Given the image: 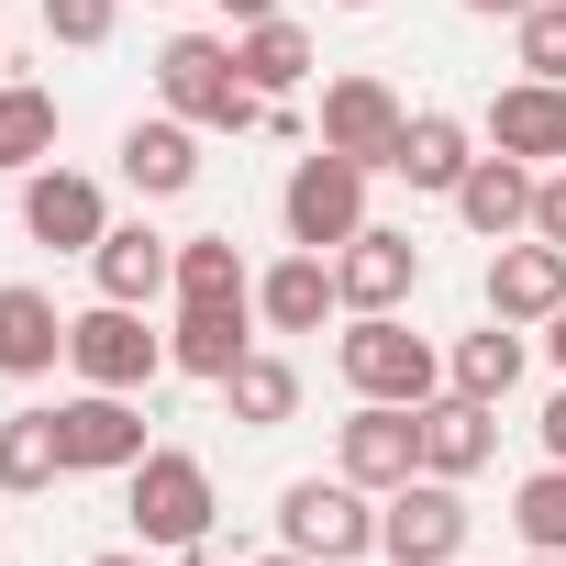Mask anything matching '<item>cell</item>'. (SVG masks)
<instances>
[{"instance_id": "29", "label": "cell", "mask_w": 566, "mask_h": 566, "mask_svg": "<svg viewBox=\"0 0 566 566\" xmlns=\"http://www.w3.org/2000/svg\"><path fill=\"white\" fill-rule=\"evenodd\" d=\"M511 533H522L533 555H566V467H555V455L511 489Z\"/></svg>"}, {"instance_id": "4", "label": "cell", "mask_w": 566, "mask_h": 566, "mask_svg": "<svg viewBox=\"0 0 566 566\" xmlns=\"http://www.w3.org/2000/svg\"><path fill=\"white\" fill-rule=\"evenodd\" d=\"M123 489H134V533H145V544H167V555L211 544V522H222V500H211V467H200L189 444H145V467H134Z\"/></svg>"}, {"instance_id": "35", "label": "cell", "mask_w": 566, "mask_h": 566, "mask_svg": "<svg viewBox=\"0 0 566 566\" xmlns=\"http://www.w3.org/2000/svg\"><path fill=\"white\" fill-rule=\"evenodd\" d=\"M222 12H233V34H244V23H277V0H222Z\"/></svg>"}, {"instance_id": "23", "label": "cell", "mask_w": 566, "mask_h": 566, "mask_svg": "<svg viewBox=\"0 0 566 566\" xmlns=\"http://www.w3.org/2000/svg\"><path fill=\"white\" fill-rule=\"evenodd\" d=\"M522 356H533V345H522V323H500V312H489V323L444 356V389H467V400H489V411H500V400L522 389Z\"/></svg>"}, {"instance_id": "19", "label": "cell", "mask_w": 566, "mask_h": 566, "mask_svg": "<svg viewBox=\"0 0 566 566\" xmlns=\"http://www.w3.org/2000/svg\"><path fill=\"white\" fill-rule=\"evenodd\" d=\"M255 356V301H200V312H178V334H167V367H189V378H233Z\"/></svg>"}, {"instance_id": "38", "label": "cell", "mask_w": 566, "mask_h": 566, "mask_svg": "<svg viewBox=\"0 0 566 566\" xmlns=\"http://www.w3.org/2000/svg\"><path fill=\"white\" fill-rule=\"evenodd\" d=\"M90 566H145V555H90Z\"/></svg>"}, {"instance_id": "21", "label": "cell", "mask_w": 566, "mask_h": 566, "mask_svg": "<svg viewBox=\"0 0 566 566\" xmlns=\"http://www.w3.org/2000/svg\"><path fill=\"white\" fill-rule=\"evenodd\" d=\"M467 167H478V134H467L455 112H411L400 145H389V178H411V189H433V200H455Z\"/></svg>"}, {"instance_id": "12", "label": "cell", "mask_w": 566, "mask_h": 566, "mask_svg": "<svg viewBox=\"0 0 566 566\" xmlns=\"http://www.w3.org/2000/svg\"><path fill=\"white\" fill-rule=\"evenodd\" d=\"M489 312L500 323H555L566 312V244H544V233L489 244Z\"/></svg>"}, {"instance_id": "41", "label": "cell", "mask_w": 566, "mask_h": 566, "mask_svg": "<svg viewBox=\"0 0 566 566\" xmlns=\"http://www.w3.org/2000/svg\"><path fill=\"white\" fill-rule=\"evenodd\" d=\"M356 566H389V555H356Z\"/></svg>"}, {"instance_id": "7", "label": "cell", "mask_w": 566, "mask_h": 566, "mask_svg": "<svg viewBox=\"0 0 566 566\" xmlns=\"http://www.w3.org/2000/svg\"><path fill=\"white\" fill-rule=\"evenodd\" d=\"M467 489L455 478H411V489H389L378 500V555L389 566H455L467 555Z\"/></svg>"}, {"instance_id": "9", "label": "cell", "mask_w": 566, "mask_h": 566, "mask_svg": "<svg viewBox=\"0 0 566 566\" xmlns=\"http://www.w3.org/2000/svg\"><path fill=\"white\" fill-rule=\"evenodd\" d=\"M334 467H345L367 500L411 489V478H422V411H400V400H356V422H334Z\"/></svg>"}, {"instance_id": "27", "label": "cell", "mask_w": 566, "mask_h": 566, "mask_svg": "<svg viewBox=\"0 0 566 566\" xmlns=\"http://www.w3.org/2000/svg\"><path fill=\"white\" fill-rule=\"evenodd\" d=\"M222 400H233V422H244V433H277V422H290V411H301V367L255 345V356H244V367L222 378Z\"/></svg>"}, {"instance_id": "15", "label": "cell", "mask_w": 566, "mask_h": 566, "mask_svg": "<svg viewBox=\"0 0 566 566\" xmlns=\"http://www.w3.org/2000/svg\"><path fill=\"white\" fill-rule=\"evenodd\" d=\"M489 145L522 167H566V78H511L489 101Z\"/></svg>"}, {"instance_id": "39", "label": "cell", "mask_w": 566, "mask_h": 566, "mask_svg": "<svg viewBox=\"0 0 566 566\" xmlns=\"http://www.w3.org/2000/svg\"><path fill=\"white\" fill-rule=\"evenodd\" d=\"M334 12H378V0H334Z\"/></svg>"}, {"instance_id": "14", "label": "cell", "mask_w": 566, "mask_h": 566, "mask_svg": "<svg viewBox=\"0 0 566 566\" xmlns=\"http://www.w3.org/2000/svg\"><path fill=\"white\" fill-rule=\"evenodd\" d=\"M533 178H544V167H522V156H500V145H489V156L455 178V222H467L478 244H511V233H533Z\"/></svg>"}, {"instance_id": "16", "label": "cell", "mask_w": 566, "mask_h": 566, "mask_svg": "<svg viewBox=\"0 0 566 566\" xmlns=\"http://www.w3.org/2000/svg\"><path fill=\"white\" fill-rule=\"evenodd\" d=\"M323 312H345V290H334V255H312V244H290L266 277H255V323L266 334H323Z\"/></svg>"}, {"instance_id": "36", "label": "cell", "mask_w": 566, "mask_h": 566, "mask_svg": "<svg viewBox=\"0 0 566 566\" xmlns=\"http://www.w3.org/2000/svg\"><path fill=\"white\" fill-rule=\"evenodd\" d=\"M544 345H555V367H566V312H555V323H544Z\"/></svg>"}, {"instance_id": "13", "label": "cell", "mask_w": 566, "mask_h": 566, "mask_svg": "<svg viewBox=\"0 0 566 566\" xmlns=\"http://www.w3.org/2000/svg\"><path fill=\"white\" fill-rule=\"evenodd\" d=\"M400 123H411V112H400V90H389V78H367V67L323 90V145H334V156H356V167H389Z\"/></svg>"}, {"instance_id": "8", "label": "cell", "mask_w": 566, "mask_h": 566, "mask_svg": "<svg viewBox=\"0 0 566 566\" xmlns=\"http://www.w3.org/2000/svg\"><path fill=\"white\" fill-rule=\"evenodd\" d=\"M56 444H67V478H134V467H145V411H134V389H78V400H56Z\"/></svg>"}, {"instance_id": "33", "label": "cell", "mask_w": 566, "mask_h": 566, "mask_svg": "<svg viewBox=\"0 0 566 566\" xmlns=\"http://www.w3.org/2000/svg\"><path fill=\"white\" fill-rule=\"evenodd\" d=\"M533 433H544V455H555V467H566V389H555V400H544V422H533Z\"/></svg>"}, {"instance_id": "5", "label": "cell", "mask_w": 566, "mask_h": 566, "mask_svg": "<svg viewBox=\"0 0 566 566\" xmlns=\"http://www.w3.org/2000/svg\"><path fill=\"white\" fill-rule=\"evenodd\" d=\"M367 178H378V167H356V156L312 145V156L290 167V189H277V222H290V244L334 255L345 233H367Z\"/></svg>"}, {"instance_id": "25", "label": "cell", "mask_w": 566, "mask_h": 566, "mask_svg": "<svg viewBox=\"0 0 566 566\" xmlns=\"http://www.w3.org/2000/svg\"><path fill=\"white\" fill-rule=\"evenodd\" d=\"M233 67H244L266 101H290V90L312 78V34H301L290 12H277V23H244V34H233Z\"/></svg>"}, {"instance_id": "30", "label": "cell", "mask_w": 566, "mask_h": 566, "mask_svg": "<svg viewBox=\"0 0 566 566\" xmlns=\"http://www.w3.org/2000/svg\"><path fill=\"white\" fill-rule=\"evenodd\" d=\"M511 45H522V78H566V0H533L511 23Z\"/></svg>"}, {"instance_id": "40", "label": "cell", "mask_w": 566, "mask_h": 566, "mask_svg": "<svg viewBox=\"0 0 566 566\" xmlns=\"http://www.w3.org/2000/svg\"><path fill=\"white\" fill-rule=\"evenodd\" d=\"M522 566H566V555H522Z\"/></svg>"}, {"instance_id": "37", "label": "cell", "mask_w": 566, "mask_h": 566, "mask_svg": "<svg viewBox=\"0 0 566 566\" xmlns=\"http://www.w3.org/2000/svg\"><path fill=\"white\" fill-rule=\"evenodd\" d=\"M255 566H312V555H290V544H277V555H255Z\"/></svg>"}, {"instance_id": "43", "label": "cell", "mask_w": 566, "mask_h": 566, "mask_svg": "<svg viewBox=\"0 0 566 566\" xmlns=\"http://www.w3.org/2000/svg\"><path fill=\"white\" fill-rule=\"evenodd\" d=\"M455 566H467V555H455Z\"/></svg>"}, {"instance_id": "2", "label": "cell", "mask_w": 566, "mask_h": 566, "mask_svg": "<svg viewBox=\"0 0 566 566\" xmlns=\"http://www.w3.org/2000/svg\"><path fill=\"white\" fill-rule=\"evenodd\" d=\"M334 367H345V389H356V400H400V411L444 400V356H433L400 312H356V323H345V345H334Z\"/></svg>"}, {"instance_id": "6", "label": "cell", "mask_w": 566, "mask_h": 566, "mask_svg": "<svg viewBox=\"0 0 566 566\" xmlns=\"http://www.w3.org/2000/svg\"><path fill=\"white\" fill-rule=\"evenodd\" d=\"M67 367H78V389H145L167 367V334H145L134 301H90V312H67Z\"/></svg>"}, {"instance_id": "26", "label": "cell", "mask_w": 566, "mask_h": 566, "mask_svg": "<svg viewBox=\"0 0 566 566\" xmlns=\"http://www.w3.org/2000/svg\"><path fill=\"white\" fill-rule=\"evenodd\" d=\"M167 301H178V312H200V301H255L233 233H178V290H167Z\"/></svg>"}, {"instance_id": "28", "label": "cell", "mask_w": 566, "mask_h": 566, "mask_svg": "<svg viewBox=\"0 0 566 566\" xmlns=\"http://www.w3.org/2000/svg\"><path fill=\"white\" fill-rule=\"evenodd\" d=\"M56 478H67L56 411H12V422H0V489H12V500H34V489H56Z\"/></svg>"}, {"instance_id": "10", "label": "cell", "mask_w": 566, "mask_h": 566, "mask_svg": "<svg viewBox=\"0 0 566 566\" xmlns=\"http://www.w3.org/2000/svg\"><path fill=\"white\" fill-rule=\"evenodd\" d=\"M334 290H345V312H400V301L422 290V244H411L400 222L345 233V244H334Z\"/></svg>"}, {"instance_id": "20", "label": "cell", "mask_w": 566, "mask_h": 566, "mask_svg": "<svg viewBox=\"0 0 566 566\" xmlns=\"http://www.w3.org/2000/svg\"><path fill=\"white\" fill-rule=\"evenodd\" d=\"M123 178L145 189V200H178L189 178H200V123H178V112H156V123H123Z\"/></svg>"}, {"instance_id": "31", "label": "cell", "mask_w": 566, "mask_h": 566, "mask_svg": "<svg viewBox=\"0 0 566 566\" xmlns=\"http://www.w3.org/2000/svg\"><path fill=\"white\" fill-rule=\"evenodd\" d=\"M112 23H123V0H45L56 45H112Z\"/></svg>"}, {"instance_id": "42", "label": "cell", "mask_w": 566, "mask_h": 566, "mask_svg": "<svg viewBox=\"0 0 566 566\" xmlns=\"http://www.w3.org/2000/svg\"><path fill=\"white\" fill-rule=\"evenodd\" d=\"M0 67H12V45H0Z\"/></svg>"}, {"instance_id": "3", "label": "cell", "mask_w": 566, "mask_h": 566, "mask_svg": "<svg viewBox=\"0 0 566 566\" xmlns=\"http://www.w3.org/2000/svg\"><path fill=\"white\" fill-rule=\"evenodd\" d=\"M277 544L312 555V566H356V555H378V511H367V489L345 467L334 478H290L277 489Z\"/></svg>"}, {"instance_id": "24", "label": "cell", "mask_w": 566, "mask_h": 566, "mask_svg": "<svg viewBox=\"0 0 566 566\" xmlns=\"http://www.w3.org/2000/svg\"><path fill=\"white\" fill-rule=\"evenodd\" d=\"M45 156H56V90L0 78V178H34Z\"/></svg>"}, {"instance_id": "34", "label": "cell", "mask_w": 566, "mask_h": 566, "mask_svg": "<svg viewBox=\"0 0 566 566\" xmlns=\"http://www.w3.org/2000/svg\"><path fill=\"white\" fill-rule=\"evenodd\" d=\"M467 12H478V23H522V12H533V0H467Z\"/></svg>"}, {"instance_id": "18", "label": "cell", "mask_w": 566, "mask_h": 566, "mask_svg": "<svg viewBox=\"0 0 566 566\" xmlns=\"http://www.w3.org/2000/svg\"><path fill=\"white\" fill-rule=\"evenodd\" d=\"M90 277H101V301H167L178 290V244L167 233H145V222H112L101 244H90Z\"/></svg>"}, {"instance_id": "22", "label": "cell", "mask_w": 566, "mask_h": 566, "mask_svg": "<svg viewBox=\"0 0 566 566\" xmlns=\"http://www.w3.org/2000/svg\"><path fill=\"white\" fill-rule=\"evenodd\" d=\"M56 356H67V312L34 277H12L0 290V378H56Z\"/></svg>"}, {"instance_id": "17", "label": "cell", "mask_w": 566, "mask_h": 566, "mask_svg": "<svg viewBox=\"0 0 566 566\" xmlns=\"http://www.w3.org/2000/svg\"><path fill=\"white\" fill-rule=\"evenodd\" d=\"M500 455V411L489 400H467V389H444V400H422V478H478Z\"/></svg>"}, {"instance_id": "11", "label": "cell", "mask_w": 566, "mask_h": 566, "mask_svg": "<svg viewBox=\"0 0 566 566\" xmlns=\"http://www.w3.org/2000/svg\"><path fill=\"white\" fill-rule=\"evenodd\" d=\"M23 233L34 244H56V255H90L101 233H112V200H101V178H78V167H34L23 178Z\"/></svg>"}, {"instance_id": "1", "label": "cell", "mask_w": 566, "mask_h": 566, "mask_svg": "<svg viewBox=\"0 0 566 566\" xmlns=\"http://www.w3.org/2000/svg\"><path fill=\"white\" fill-rule=\"evenodd\" d=\"M156 101L178 112V123H200V134H266V90L233 67V34H167L156 45Z\"/></svg>"}, {"instance_id": "32", "label": "cell", "mask_w": 566, "mask_h": 566, "mask_svg": "<svg viewBox=\"0 0 566 566\" xmlns=\"http://www.w3.org/2000/svg\"><path fill=\"white\" fill-rule=\"evenodd\" d=\"M533 233H544V244H566V167H544V178H533Z\"/></svg>"}]
</instances>
